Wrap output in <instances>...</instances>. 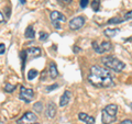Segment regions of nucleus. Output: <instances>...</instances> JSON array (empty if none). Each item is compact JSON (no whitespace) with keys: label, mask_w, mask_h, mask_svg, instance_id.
Instances as JSON below:
<instances>
[{"label":"nucleus","mask_w":132,"mask_h":124,"mask_svg":"<svg viewBox=\"0 0 132 124\" xmlns=\"http://www.w3.org/2000/svg\"><path fill=\"white\" fill-rule=\"evenodd\" d=\"M88 81L97 88H109L114 85L113 78L109 70L98 65H94L90 68Z\"/></svg>","instance_id":"1"},{"label":"nucleus","mask_w":132,"mask_h":124,"mask_svg":"<svg viewBox=\"0 0 132 124\" xmlns=\"http://www.w3.org/2000/svg\"><path fill=\"white\" fill-rule=\"evenodd\" d=\"M102 65L107 67L110 70H113L116 73H120L126 68V64L121 61L120 59H118L114 56H105L101 58Z\"/></svg>","instance_id":"2"},{"label":"nucleus","mask_w":132,"mask_h":124,"mask_svg":"<svg viewBox=\"0 0 132 124\" xmlns=\"http://www.w3.org/2000/svg\"><path fill=\"white\" fill-rule=\"evenodd\" d=\"M118 107L116 104L106 105L101 111V122L102 124H111L117 121Z\"/></svg>","instance_id":"3"},{"label":"nucleus","mask_w":132,"mask_h":124,"mask_svg":"<svg viewBox=\"0 0 132 124\" xmlns=\"http://www.w3.org/2000/svg\"><path fill=\"white\" fill-rule=\"evenodd\" d=\"M92 45H93V48L95 49V52L98 53V54H104V53L109 52L112 48V44L108 42V41H104L101 43H98L97 41H94Z\"/></svg>","instance_id":"4"},{"label":"nucleus","mask_w":132,"mask_h":124,"mask_svg":"<svg viewBox=\"0 0 132 124\" xmlns=\"http://www.w3.org/2000/svg\"><path fill=\"white\" fill-rule=\"evenodd\" d=\"M19 98L26 103H29L33 100V98H34V91H33V89H31V88H26V87L21 86L20 87Z\"/></svg>","instance_id":"5"},{"label":"nucleus","mask_w":132,"mask_h":124,"mask_svg":"<svg viewBox=\"0 0 132 124\" xmlns=\"http://www.w3.org/2000/svg\"><path fill=\"white\" fill-rule=\"evenodd\" d=\"M36 120H38V117L32 113V112H26L21 118H20L18 121H16V124H34L36 123Z\"/></svg>","instance_id":"6"},{"label":"nucleus","mask_w":132,"mask_h":124,"mask_svg":"<svg viewBox=\"0 0 132 124\" xmlns=\"http://www.w3.org/2000/svg\"><path fill=\"white\" fill-rule=\"evenodd\" d=\"M86 22V18L85 16H75V18H73L71 21H69L68 23V25L69 28L72 29V30H79V29H81L82 26H84V24Z\"/></svg>","instance_id":"7"},{"label":"nucleus","mask_w":132,"mask_h":124,"mask_svg":"<svg viewBox=\"0 0 132 124\" xmlns=\"http://www.w3.org/2000/svg\"><path fill=\"white\" fill-rule=\"evenodd\" d=\"M50 16H51L52 22H64V21H66V16L59 11H52Z\"/></svg>","instance_id":"8"},{"label":"nucleus","mask_w":132,"mask_h":124,"mask_svg":"<svg viewBox=\"0 0 132 124\" xmlns=\"http://www.w3.org/2000/svg\"><path fill=\"white\" fill-rule=\"evenodd\" d=\"M27 54H28V58H36V57H40L42 52L39 47H30L26 49Z\"/></svg>","instance_id":"9"},{"label":"nucleus","mask_w":132,"mask_h":124,"mask_svg":"<svg viewBox=\"0 0 132 124\" xmlns=\"http://www.w3.org/2000/svg\"><path fill=\"white\" fill-rule=\"evenodd\" d=\"M72 99V92L71 91H65L63 94H62V97L60 99V107H66Z\"/></svg>","instance_id":"10"},{"label":"nucleus","mask_w":132,"mask_h":124,"mask_svg":"<svg viewBox=\"0 0 132 124\" xmlns=\"http://www.w3.org/2000/svg\"><path fill=\"white\" fill-rule=\"evenodd\" d=\"M46 117L50 119H53L56 115V105L54 102H48L46 107Z\"/></svg>","instance_id":"11"},{"label":"nucleus","mask_w":132,"mask_h":124,"mask_svg":"<svg viewBox=\"0 0 132 124\" xmlns=\"http://www.w3.org/2000/svg\"><path fill=\"white\" fill-rule=\"evenodd\" d=\"M78 119H79L80 121L85 122L86 124H95V118L92 117V115H88L87 113L80 112L78 114Z\"/></svg>","instance_id":"12"},{"label":"nucleus","mask_w":132,"mask_h":124,"mask_svg":"<svg viewBox=\"0 0 132 124\" xmlns=\"http://www.w3.org/2000/svg\"><path fill=\"white\" fill-rule=\"evenodd\" d=\"M48 74H50V76H51L52 79H55V78L57 77V75H59V70H57V66L55 65V63H53V61H51V63H50Z\"/></svg>","instance_id":"13"},{"label":"nucleus","mask_w":132,"mask_h":124,"mask_svg":"<svg viewBox=\"0 0 132 124\" xmlns=\"http://www.w3.org/2000/svg\"><path fill=\"white\" fill-rule=\"evenodd\" d=\"M24 36H26L27 39H30V40H33L35 38V31L33 26L29 25L27 29H26V32H24Z\"/></svg>","instance_id":"14"},{"label":"nucleus","mask_w":132,"mask_h":124,"mask_svg":"<svg viewBox=\"0 0 132 124\" xmlns=\"http://www.w3.org/2000/svg\"><path fill=\"white\" fill-rule=\"evenodd\" d=\"M120 32V29H106L104 31V34L107 38H114L117 33Z\"/></svg>","instance_id":"15"},{"label":"nucleus","mask_w":132,"mask_h":124,"mask_svg":"<svg viewBox=\"0 0 132 124\" xmlns=\"http://www.w3.org/2000/svg\"><path fill=\"white\" fill-rule=\"evenodd\" d=\"M123 21H126L125 18H111L108 20V24H119Z\"/></svg>","instance_id":"16"},{"label":"nucleus","mask_w":132,"mask_h":124,"mask_svg":"<svg viewBox=\"0 0 132 124\" xmlns=\"http://www.w3.org/2000/svg\"><path fill=\"white\" fill-rule=\"evenodd\" d=\"M92 9L95 12H98L100 9V0H93L92 2Z\"/></svg>","instance_id":"17"},{"label":"nucleus","mask_w":132,"mask_h":124,"mask_svg":"<svg viewBox=\"0 0 132 124\" xmlns=\"http://www.w3.org/2000/svg\"><path fill=\"white\" fill-rule=\"evenodd\" d=\"M36 76H38V72H36V70L35 69H30V70H29V73H28V80H33V79H34V78L36 77Z\"/></svg>","instance_id":"18"},{"label":"nucleus","mask_w":132,"mask_h":124,"mask_svg":"<svg viewBox=\"0 0 132 124\" xmlns=\"http://www.w3.org/2000/svg\"><path fill=\"white\" fill-rule=\"evenodd\" d=\"M20 56H21V59H22V65H21V68L22 70H24V67H26V60L28 58V54H27V52H26V49L24 51H22L21 53H20Z\"/></svg>","instance_id":"19"},{"label":"nucleus","mask_w":132,"mask_h":124,"mask_svg":"<svg viewBox=\"0 0 132 124\" xmlns=\"http://www.w3.org/2000/svg\"><path fill=\"white\" fill-rule=\"evenodd\" d=\"M33 109H34V111H36L38 113L40 112H42V110H43V104H42V102H35L34 103V105H33Z\"/></svg>","instance_id":"20"},{"label":"nucleus","mask_w":132,"mask_h":124,"mask_svg":"<svg viewBox=\"0 0 132 124\" xmlns=\"http://www.w3.org/2000/svg\"><path fill=\"white\" fill-rule=\"evenodd\" d=\"M14 90H15V86H14V85L6 84V86H5V91H6V92L11 93V92H13Z\"/></svg>","instance_id":"21"},{"label":"nucleus","mask_w":132,"mask_h":124,"mask_svg":"<svg viewBox=\"0 0 132 124\" xmlns=\"http://www.w3.org/2000/svg\"><path fill=\"white\" fill-rule=\"evenodd\" d=\"M48 39V34L46 32H40V40L41 41H46Z\"/></svg>","instance_id":"22"},{"label":"nucleus","mask_w":132,"mask_h":124,"mask_svg":"<svg viewBox=\"0 0 132 124\" xmlns=\"http://www.w3.org/2000/svg\"><path fill=\"white\" fill-rule=\"evenodd\" d=\"M56 88H59V85H57V84L51 85V86H47V87H46V91H47V92H51V91H53V90L56 89Z\"/></svg>","instance_id":"23"},{"label":"nucleus","mask_w":132,"mask_h":124,"mask_svg":"<svg viewBox=\"0 0 132 124\" xmlns=\"http://www.w3.org/2000/svg\"><path fill=\"white\" fill-rule=\"evenodd\" d=\"M88 2H89V0H80V1H79L80 8H82V9H85V8L88 6Z\"/></svg>","instance_id":"24"},{"label":"nucleus","mask_w":132,"mask_h":124,"mask_svg":"<svg viewBox=\"0 0 132 124\" xmlns=\"http://www.w3.org/2000/svg\"><path fill=\"white\" fill-rule=\"evenodd\" d=\"M5 52H6V45L3 43H0V55L5 54Z\"/></svg>","instance_id":"25"},{"label":"nucleus","mask_w":132,"mask_h":124,"mask_svg":"<svg viewBox=\"0 0 132 124\" xmlns=\"http://www.w3.org/2000/svg\"><path fill=\"white\" fill-rule=\"evenodd\" d=\"M130 19H132V10L128 11L125 14V20H130Z\"/></svg>","instance_id":"26"},{"label":"nucleus","mask_w":132,"mask_h":124,"mask_svg":"<svg viewBox=\"0 0 132 124\" xmlns=\"http://www.w3.org/2000/svg\"><path fill=\"white\" fill-rule=\"evenodd\" d=\"M5 11H6V13H7V18H10V14H11V9H10V7H7L6 9H5Z\"/></svg>","instance_id":"27"},{"label":"nucleus","mask_w":132,"mask_h":124,"mask_svg":"<svg viewBox=\"0 0 132 124\" xmlns=\"http://www.w3.org/2000/svg\"><path fill=\"white\" fill-rule=\"evenodd\" d=\"M62 5H69L72 2V0H59Z\"/></svg>","instance_id":"28"},{"label":"nucleus","mask_w":132,"mask_h":124,"mask_svg":"<svg viewBox=\"0 0 132 124\" xmlns=\"http://www.w3.org/2000/svg\"><path fill=\"white\" fill-rule=\"evenodd\" d=\"M120 124H132V120H130V119L123 120L122 122H120Z\"/></svg>","instance_id":"29"},{"label":"nucleus","mask_w":132,"mask_h":124,"mask_svg":"<svg viewBox=\"0 0 132 124\" xmlns=\"http://www.w3.org/2000/svg\"><path fill=\"white\" fill-rule=\"evenodd\" d=\"M52 24L55 26V29H61V25H60V22H52Z\"/></svg>","instance_id":"30"},{"label":"nucleus","mask_w":132,"mask_h":124,"mask_svg":"<svg viewBox=\"0 0 132 124\" xmlns=\"http://www.w3.org/2000/svg\"><path fill=\"white\" fill-rule=\"evenodd\" d=\"M2 22H5V16H3V14L0 12V23H2Z\"/></svg>","instance_id":"31"},{"label":"nucleus","mask_w":132,"mask_h":124,"mask_svg":"<svg viewBox=\"0 0 132 124\" xmlns=\"http://www.w3.org/2000/svg\"><path fill=\"white\" fill-rule=\"evenodd\" d=\"M73 51H74V52H79V51H80V48H78V47H74V48H73Z\"/></svg>","instance_id":"32"},{"label":"nucleus","mask_w":132,"mask_h":124,"mask_svg":"<svg viewBox=\"0 0 132 124\" xmlns=\"http://www.w3.org/2000/svg\"><path fill=\"white\" fill-rule=\"evenodd\" d=\"M19 2H20V5H24V3H26V0H19Z\"/></svg>","instance_id":"33"},{"label":"nucleus","mask_w":132,"mask_h":124,"mask_svg":"<svg viewBox=\"0 0 132 124\" xmlns=\"http://www.w3.org/2000/svg\"><path fill=\"white\" fill-rule=\"evenodd\" d=\"M34 124H40V123H34Z\"/></svg>","instance_id":"34"}]
</instances>
